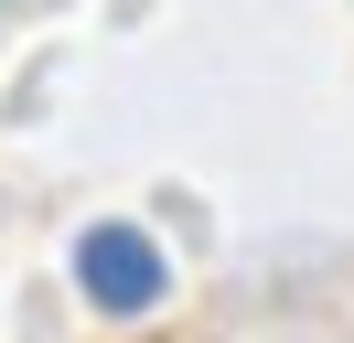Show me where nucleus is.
Masks as SVG:
<instances>
[{
  "mask_svg": "<svg viewBox=\"0 0 354 343\" xmlns=\"http://www.w3.org/2000/svg\"><path fill=\"white\" fill-rule=\"evenodd\" d=\"M75 300H86L97 322H151L161 300H172V257H161V236L129 225V214L86 225V236H75Z\"/></svg>",
  "mask_w": 354,
  "mask_h": 343,
  "instance_id": "1",
  "label": "nucleus"
}]
</instances>
